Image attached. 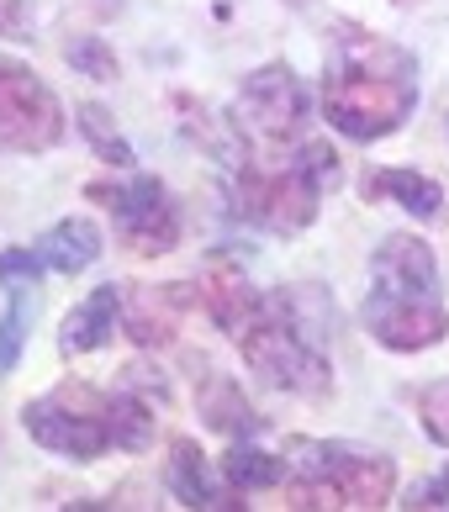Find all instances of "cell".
I'll list each match as a JSON object with an SVG mask.
<instances>
[{"instance_id": "obj_22", "label": "cell", "mask_w": 449, "mask_h": 512, "mask_svg": "<svg viewBox=\"0 0 449 512\" xmlns=\"http://www.w3.org/2000/svg\"><path fill=\"white\" fill-rule=\"evenodd\" d=\"M48 264L37 249H0V286H37Z\"/></svg>"}, {"instance_id": "obj_24", "label": "cell", "mask_w": 449, "mask_h": 512, "mask_svg": "<svg viewBox=\"0 0 449 512\" xmlns=\"http://www.w3.org/2000/svg\"><path fill=\"white\" fill-rule=\"evenodd\" d=\"M407 507H449V470H444V476H434L428 486H418L413 497H407Z\"/></svg>"}, {"instance_id": "obj_4", "label": "cell", "mask_w": 449, "mask_h": 512, "mask_svg": "<svg viewBox=\"0 0 449 512\" xmlns=\"http://www.w3.org/2000/svg\"><path fill=\"white\" fill-rule=\"evenodd\" d=\"M339 154L317 138V143H302V154H296L286 169H275V175H249L243 169L238 180V212L270 227V233H302V227L317 222V206H323V191L339 185Z\"/></svg>"}, {"instance_id": "obj_6", "label": "cell", "mask_w": 449, "mask_h": 512, "mask_svg": "<svg viewBox=\"0 0 449 512\" xmlns=\"http://www.w3.org/2000/svg\"><path fill=\"white\" fill-rule=\"evenodd\" d=\"M291 476H312L339 491L344 507H386L397 491V465L386 454L349 449V444H323V439H291L286 444Z\"/></svg>"}, {"instance_id": "obj_17", "label": "cell", "mask_w": 449, "mask_h": 512, "mask_svg": "<svg viewBox=\"0 0 449 512\" xmlns=\"http://www.w3.org/2000/svg\"><path fill=\"white\" fill-rule=\"evenodd\" d=\"M222 476H228V486H243V491H270L280 481H291V460L286 454H265L254 444H233L228 460H222Z\"/></svg>"}, {"instance_id": "obj_1", "label": "cell", "mask_w": 449, "mask_h": 512, "mask_svg": "<svg viewBox=\"0 0 449 512\" xmlns=\"http://www.w3.org/2000/svg\"><path fill=\"white\" fill-rule=\"evenodd\" d=\"M418 106V59L376 32H349L333 43L323 111L354 143L391 138Z\"/></svg>"}, {"instance_id": "obj_2", "label": "cell", "mask_w": 449, "mask_h": 512, "mask_svg": "<svg viewBox=\"0 0 449 512\" xmlns=\"http://www.w3.org/2000/svg\"><path fill=\"white\" fill-rule=\"evenodd\" d=\"M365 322L376 333V344L391 354H418L444 344L449 312L439 301V264L434 249L413 233L381 238L376 259H370V301Z\"/></svg>"}, {"instance_id": "obj_14", "label": "cell", "mask_w": 449, "mask_h": 512, "mask_svg": "<svg viewBox=\"0 0 449 512\" xmlns=\"http://www.w3.org/2000/svg\"><path fill=\"white\" fill-rule=\"evenodd\" d=\"M37 254H43L48 270L80 275V270H90V264L101 259V227L90 217H64V222H53L48 233L37 238Z\"/></svg>"}, {"instance_id": "obj_10", "label": "cell", "mask_w": 449, "mask_h": 512, "mask_svg": "<svg viewBox=\"0 0 449 512\" xmlns=\"http://www.w3.org/2000/svg\"><path fill=\"white\" fill-rule=\"evenodd\" d=\"M201 307L228 338H243L265 312V291L249 286V275H243V264L233 254H212L207 275H201Z\"/></svg>"}, {"instance_id": "obj_9", "label": "cell", "mask_w": 449, "mask_h": 512, "mask_svg": "<svg viewBox=\"0 0 449 512\" xmlns=\"http://www.w3.org/2000/svg\"><path fill=\"white\" fill-rule=\"evenodd\" d=\"M238 117L270 143L296 138L307 122V90L296 80V69L291 64H259L238 90Z\"/></svg>"}, {"instance_id": "obj_18", "label": "cell", "mask_w": 449, "mask_h": 512, "mask_svg": "<svg viewBox=\"0 0 449 512\" xmlns=\"http://www.w3.org/2000/svg\"><path fill=\"white\" fill-rule=\"evenodd\" d=\"M80 132L90 138V148L111 164V169H133L138 164V154H133V143L122 138L117 127H111V117H106V106H96V101H85L80 106Z\"/></svg>"}, {"instance_id": "obj_7", "label": "cell", "mask_w": 449, "mask_h": 512, "mask_svg": "<svg viewBox=\"0 0 449 512\" xmlns=\"http://www.w3.org/2000/svg\"><path fill=\"white\" fill-rule=\"evenodd\" d=\"M64 138V106L43 85V74L0 59V148L11 154H48Z\"/></svg>"}, {"instance_id": "obj_8", "label": "cell", "mask_w": 449, "mask_h": 512, "mask_svg": "<svg viewBox=\"0 0 449 512\" xmlns=\"http://www.w3.org/2000/svg\"><path fill=\"white\" fill-rule=\"evenodd\" d=\"M85 196H96V201L111 206L117 238L133 254H170L180 243V212H175L170 191H164L154 175H133L127 185H90Z\"/></svg>"}, {"instance_id": "obj_23", "label": "cell", "mask_w": 449, "mask_h": 512, "mask_svg": "<svg viewBox=\"0 0 449 512\" xmlns=\"http://www.w3.org/2000/svg\"><path fill=\"white\" fill-rule=\"evenodd\" d=\"M27 27H32L27 0H0V37H27Z\"/></svg>"}, {"instance_id": "obj_12", "label": "cell", "mask_w": 449, "mask_h": 512, "mask_svg": "<svg viewBox=\"0 0 449 512\" xmlns=\"http://www.w3.org/2000/svg\"><path fill=\"white\" fill-rule=\"evenodd\" d=\"M122 296H127V286H96L80 307H74L69 317H64V328H59V349L64 354H90V349H106L111 344V333L122 328Z\"/></svg>"}, {"instance_id": "obj_11", "label": "cell", "mask_w": 449, "mask_h": 512, "mask_svg": "<svg viewBox=\"0 0 449 512\" xmlns=\"http://www.w3.org/2000/svg\"><path fill=\"white\" fill-rule=\"evenodd\" d=\"M201 301V286H127L122 296V333L138 349H164L180 328V312Z\"/></svg>"}, {"instance_id": "obj_21", "label": "cell", "mask_w": 449, "mask_h": 512, "mask_svg": "<svg viewBox=\"0 0 449 512\" xmlns=\"http://www.w3.org/2000/svg\"><path fill=\"white\" fill-rule=\"evenodd\" d=\"M418 417H423L428 439L449 449V381H434V386L418 391Z\"/></svg>"}, {"instance_id": "obj_3", "label": "cell", "mask_w": 449, "mask_h": 512, "mask_svg": "<svg viewBox=\"0 0 449 512\" xmlns=\"http://www.w3.org/2000/svg\"><path fill=\"white\" fill-rule=\"evenodd\" d=\"M328 322H333V307L317 296V286L265 291V312H259V322L238 338L243 365L275 391L323 396L333 386V365L323 354Z\"/></svg>"}, {"instance_id": "obj_13", "label": "cell", "mask_w": 449, "mask_h": 512, "mask_svg": "<svg viewBox=\"0 0 449 512\" xmlns=\"http://www.w3.org/2000/svg\"><path fill=\"white\" fill-rule=\"evenodd\" d=\"M170 491L185 507H201V512H222V507H243L233 502V491L217 481V470L207 465L196 439H175L170 444Z\"/></svg>"}, {"instance_id": "obj_5", "label": "cell", "mask_w": 449, "mask_h": 512, "mask_svg": "<svg viewBox=\"0 0 449 512\" xmlns=\"http://www.w3.org/2000/svg\"><path fill=\"white\" fill-rule=\"evenodd\" d=\"M22 428L32 433V444L53 454L96 460V454L117 449V396H101L85 381H64L22 407Z\"/></svg>"}, {"instance_id": "obj_19", "label": "cell", "mask_w": 449, "mask_h": 512, "mask_svg": "<svg viewBox=\"0 0 449 512\" xmlns=\"http://www.w3.org/2000/svg\"><path fill=\"white\" fill-rule=\"evenodd\" d=\"M27 328H32V286H11V307L0 317V375L16 370L27 344Z\"/></svg>"}, {"instance_id": "obj_20", "label": "cell", "mask_w": 449, "mask_h": 512, "mask_svg": "<svg viewBox=\"0 0 449 512\" xmlns=\"http://www.w3.org/2000/svg\"><path fill=\"white\" fill-rule=\"evenodd\" d=\"M64 59H69V69L74 74H85V80H101V85H111L117 80V53L106 48V37H69L64 43Z\"/></svg>"}, {"instance_id": "obj_16", "label": "cell", "mask_w": 449, "mask_h": 512, "mask_svg": "<svg viewBox=\"0 0 449 512\" xmlns=\"http://www.w3.org/2000/svg\"><path fill=\"white\" fill-rule=\"evenodd\" d=\"M360 196H365V201L391 196L397 206H407L413 217H439V206H444L439 180L418 175V169H376V175H365V180H360Z\"/></svg>"}, {"instance_id": "obj_15", "label": "cell", "mask_w": 449, "mask_h": 512, "mask_svg": "<svg viewBox=\"0 0 449 512\" xmlns=\"http://www.w3.org/2000/svg\"><path fill=\"white\" fill-rule=\"evenodd\" d=\"M196 407H201V417H207V428L233 433V439H249V433L265 428V417L243 402V386L233 381V375H217V370L196 386Z\"/></svg>"}]
</instances>
